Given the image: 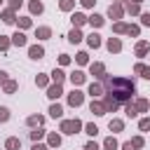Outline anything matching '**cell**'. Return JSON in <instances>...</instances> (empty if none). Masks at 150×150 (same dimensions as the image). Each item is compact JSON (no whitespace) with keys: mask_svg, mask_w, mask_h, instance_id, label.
Returning <instances> with one entry per match:
<instances>
[{"mask_svg":"<svg viewBox=\"0 0 150 150\" xmlns=\"http://www.w3.org/2000/svg\"><path fill=\"white\" fill-rule=\"evenodd\" d=\"M106 87L110 89V96L115 94V101H127L131 94H134V85L124 78H108Z\"/></svg>","mask_w":150,"mask_h":150,"instance_id":"obj_1","label":"cell"},{"mask_svg":"<svg viewBox=\"0 0 150 150\" xmlns=\"http://www.w3.org/2000/svg\"><path fill=\"white\" fill-rule=\"evenodd\" d=\"M80 129V122L78 120H70V122H63V131L66 134H75V131Z\"/></svg>","mask_w":150,"mask_h":150,"instance_id":"obj_2","label":"cell"},{"mask_svg":"<svg viewBox=\"0 0 150 150\" xmlns=\"http://www.w3.org/2000/svg\"><path fill=\"white\" fill-rule=\"evenodd\" d=\"M68 101H70V106H80V103H82V94H80V91H73Z\"/></svg>","mask_w":150,"mask_h":150,"instance_id":"obj_3","label":"cell"},{"mask_svg":"<svg viewBox=\"0 0 150 150\" xmlns=\"http://www.w3.org/2000/svg\"><path fill=\"white\" fill-rule=\"evenodd\" d=\"M45 52H42V47H31V59H40Z\"/></svg>","mask_w":150,"mask_h":150,"instance_id":"obj_4","label":"cell"},{"mask_svg":"<svg viewBox=\"0 0 150 150\" xmlns=\"http://www.w3.org/2000/svg\"><path fill=\"white\" fill-rule=\"evenodd\" d=\"M103 110H106V106H101V103H91V112H96V115H103Z\"/></svg>","mask_w":150,"mask_h":150,"instance_id":"obj_5","label":"cell"},{"mask_svg":"<svg viewBox=\"0 0 150 150\" xmlns=\"http://www.w3.org/2000/svg\"><path fill=\"white\" fill-rule=\"evenodd\" d=\"M80 40H82L80 31H73V33H70V42H80Z\"/></svg>","mask_w":150,"mask_h":150,"instance_id":"obj_6","label":"cell"},{"mask_svg":"<svg viewBox=\"0 0 150 150\" xmlns=\"http://www.w3.org/2000/svg\"><path fill=\"white\" fill-rule=\"evenodd\" d=\"M14 45H26V38H24L21 33H16V35H14Z\"/></svg>","mask_w":150,"mask_h":150,"instance_id":"obj_7","label":"cell"},{"mask_svg":"<svg viewBox=\"0 0 150 150\" xmlns=\"http://www.w3.org/2000/svg\"><path fill=\"white\" fill-rule=\"evenodd\" d=\"M89 94H91V96H99V94H101V87H99V85H91V87H89Z\"/></svg>","mask_w":150,"mask_h":150,"instance_id":"obj_8","label":"cell"},{"mask_svg":"<svg viewBox=\"0 0 150 150\" xmlns=\"http://www.w3.org/2000/svg\"><path fill=\"white\" fill-rule=\"evenodd\" d=\"M108 49H110V52H117V49H120V42H117V40H110V42H108Z\"/></svg>","mask_w":150,"mask_h":150,"instance_id":"obj_9","label":"cell"},{"mask_svg":"<svg viewBox=\"0 0 150 150\" xmlns=\"http://www.w3.org/2000/svg\"><path fill=\"white\" fill-rule=\"evenodd\" d=\"M136 73H143V78H150V70L145 66H136Z\"/></svg>","mask_w":150,"mask_h":150,"instance_id":"obj_10","label":"cell"},{"mask_svg":"<svg viewBox=\"0 0 150 150\" xmlns=\"http://www.w3.org/2000/svg\"><path fill=\"white\" fill-rule=\"evenodd\" d=\"M99 42H101L99 35H89V45H91V47H99Z\"/></svg>","mask_w":150,"mask_h":150,"instance_id":"obj_11","label":"cell"},{"mask_svg":"<svg viewBox=\"0 0 150 150\" xmlns=\"http://www.w3.org/2000/svg\"><path fill=\"white\" fill-rule=\"evenodd\" d=\"M59 94H61V89H59V85H56V87H52V89H49V96H52V99H56V96H59Z\"/></svg>","mask_w":150,"mask_h":150,"instance_id":"obj_12","label":"cell"},{"mask_svg":"<svg viewBox=\"0 0 150 150\" xmlns=\"http://www.w3.org/2000/svg\"><path fill=\"white\" fill-rule=\"evenodd\" d=\"M7 148H10V150H16V148H19V141H16V138H10V141H7Z\"/></svg>","mask_w":150,"mask_h":150,"instance_id":"obj_13","label":"cell"},{"mask_svg":"<svg viewBox=\"0 0 150 150\" xmlns=\"http://www.w3.org/2000/svg\"><path fill=\"white\" fill-rule=\"evenodd\" d=\"M106 148H108V150H115V148H117L115 138H108V141H106Z\"/></svg>","mask_w":150,"mask_h":150,"instance_id":"obj_14","label":"cell"},{"mask_svg":"<svg viewBox=\"0 0 150 150\" xmlns=\"http://www.w3.org/2000/svg\"><path fill=\"white\" fill-rule=\"evenodd\" d=\"M82 80H85V75H82V73H75V75H73V82H75V85H80Z\"/></svg>","mask_w":150,"mask_h":150,"instance_id":"obj_15","label":"cell"},{"mask_svg":"<svg viewBox=\"0 0 150 150\" xmlns=\"http://www.w3.org/2000/svg\"><path fill=\"white\" fill-rule=\"evenodd\" d=\"M10 117V112H7V108H0V122H5Z\"/></svg>","mask_w":150,"mask_h":150,"instance_id":"obj_16","label":"cell"},{"mask_svg":"<svg viewBox=\"0 0 150 150\" xmlns=\"http://www.w3.org/2000/svg\"><path fill=\"white\" fill-rule=\"evenodd\" d=\"M49 112H52V115H54V117H59V115H61V112H63V110H61L59 106H52V110H49Z\"/></svg>","mask_w":150,"mask_h":150,"instance_id":"obj_17","label":"cell"},{"mask_svg":"<svg viewBox=\"0 0 150 150\" xmlns=\"http://www.w3.org/2000/svg\"><path fill=\"white\" fill-rule=\"evenodd\" d=\"M91 24H94V26H101V24H103V19H101V16H96V14H94V16H91Z\"/></svg>","mask_w":150,"mask_h":150,"instance_id":"obj_18","label":"cell"},{"mask_svg":"<svg viewBox=\"0 0 150 150\" xmlns=\"http://www.w3.org/2000/svg\"><path fill=\"white\" fill-rule=\"evenodd\" d=\"M82 21H85V16H82V14H75V16H73V24H78V26H80Z\"/></svg>","mask_w":150,"mask_h":150,"instance_id":"obj_19","label":"cell"},{"mask_svg":"<svg viewBox=\"0 0 150 150\" xmlns=\"http://www.w3.org/2000/svg\"><path fill=\"white\" fill-rule=\"evenodd\" d=\"M110 129H117V131H120V129H122V122H120V120H115V122H110Z\"/></svg>","mask_w":150,"mask_h":150,"instance_id":"obj_20","label":"cell"},{"mask_svg":"<svg viewBox=\"0 0 150 150\" xmlns=\"http://www.w3.org/2000/svg\"><path fill=\"white\" fill-rule=\"evenodd\" d=\"M54 80L61 82V80H63V73H61V70H54Z\"/></svg>","mask_w":150,"mask_h":150,"instance_id":"obj_21","label":"cell"},{"mask_svg":"<svg viewBox=\"0 0 150 150\" xmlns=\"http://www.w3.org/2000/svg\"><path fill=\"white\" fill-rule=\"evenodd\" d=\"M31 10H33V12H42V5H40V3H33Z\"/></svg>","mask_w":150,"mask_h":150,"instance_id":"obj_22","label":"cell"},{"mask_svg":"<svg viewBox=\"0 0 150 150\" xmlns=\"http://www.w3.org/2000/svg\"><path fill=\"white\" fill-rule=\"evenodd\" d=\"M38 35H40V38H47V35H49V28H40V31H38Z\"/></svg>","mask_w":150,"mask_h":150,"instance_id":"obj_23","label":"cell"},{"mask_svg":"<svg viewBox=\"0 0 150 150\" xmlns=\"http://www.w3.org/2000/svg\"><path fill=\"white\" fill-rule=\"evenodd\" d=\"M141 129H143V131L150 129V120H141Z\"/></svg>","mask_w":150,"mask_h":150,"instance_id":"obj_24","label":"cell"},{"mask_svg":"<svg viewBox=\"0 0 150 150\" xmlns=\"http://www.w3.org/2000/svg\"><path fill=\"white\" fill-rule=\"evenodd\" d=\"M87 131H89V134L94 136V134H96V131H99V129H96V127H94V124H87Z\"/></svg>","mask_w":150,"mask_h":150,"instance_id":"obj_25","label":"cell"},{"mask_svg":"<svg viewBox=\"0 0 150 150\" xmlns=\"http://www.w3.org/2000/svg\"><path fill=\"white\" fill-rule=\"evenodd\" d=\"M91 73H103V66H101V63H96V66L91 68Z\"/></svg>","mask_w":150,"mask_h":150,"instance_id":"obj_26","label":"cell"},{"mask_svg":"<svg viewBox=\"0 0 150 150\" xmlns=\"http://www.w3.org/2000/svg\"><path fill=\"white\" fill-rule=\"evenodd\" d=\"M145 49H148V45H145V42H141V45H138V54H143Z\"/></svg>","mask_w":150,"mask_h":150,"instance_id":"obj_27","label":"cell"},{"mask_svg":"<svg viewBox=\"0 0 150 150\" xmlns=\"http://www.w3.org/2000/svg\"><path fill=\"white\" fill-rule=\"evenodd\" d=\"M5 89H7V91H14V89H16V85H14V82H7V87H5Z\"/></svg>","mask_w":150,"mask_h":150,"instance_id":"obj_28","label":"cell"},{"mask_svg":"<svg viewBox=\"0 0 150 150\" xmlns=\"http://www.w3.org/2000/svg\"><path fill=\"white\" fill-rule=\"evenodd\" d=\"M143 24H145V26H150V14H143Z\"/></svg>","mask_w":150,"mask_h":150,"instance_id":"obj_29","label":"cell"},{"mask_svg":"<svg viewBox=\"0 0 150 150\" xmlns=\"http://www.w3.org/2000/svg\"><path fill=\"white\" fill-rule=\"evenodd\" d=\"M61 7H63V10H68V7H70V0H63V3H61Z\"/></svg>","mask_w":150,"mask_h":150,"instance_id":"obj_30","label":"cell"},{"mask_svg":"<svg viewBox=\"0 0 150 150\" xmlns=\"http://www.w3.org/2000/svg\"><path fill=\"white\" fill-rule=\"evenodd\" d=\"M85 150H99V148H96V143H89V145H87Z\"/></svg>","mask_w":150,"mask_h":150,"instance_id":"obj_31","label":"cell"},{"mask_svg":"<svg viewBox=\"0 0 150 150\" xmlns=\"http://www.w3.org/2000/svg\"><path fill=\"white\" fill-rule=\"evenodd\" d=\"M7 80V73H3V70H0V82H5Z\"/></svg>","mask_w":150,"mask_h":150,"instance_id":"obj_32","label":"cell"},{"mask_svg":"<svg viewBox=\"0 0 150 150\" xmlns=\"http://www.w3.org/2000/svg\"><path fill=\"white\" fill-rule=\"evenodd\" d=\"M21 5V0H12V7H19Z\"/></svg>","mask_w":150,"mask_h":150,"instance_id":"obj_33","label":"cell"},{"mask_svg":"<svg viewBox=\"0 0 150 150\" xmlns=\"http://www.w3.org/2000/svg\"><path fill=\"white\" fill-rule=\"evenodd\" d=\"M7 47V40H0V49H5Z\"/></svg>","mask_w":150,"mask_h":150,"instance_id":"obj_34","label":"cell"},{"mask_svg":"<svg viewBox=\"0 0 150 150\" xmlns=\"http://www.w3.org/2000/svg\"><path fill=\"white\" fill-rule=\"evenodd\" d=\"M124 150H134V145H131V143H124Z\"/></svg>","mask_w":150,"mask_h":150,"instance_id":"obj_35","label":"cell"},{"mask_svg":"<svg viewBox=\"0 0 150 150\" xmlns=\"http://www.w3.org/2000/svg\"><path fill=\"white\" fill-rule=\"evenodd\" d=\"M33 150H45V148H42V145H35V148H33Z\"/></svg>","mask_w":150,"mask_h":150,"instance_id":"obj_36","label":"cell"},{"mask_svg":"<svg viewBox=\"0 0 150 150\" xmlns=\"http://www.w3.org/2000/svg\"><path fill=\"white\" fill-rule=\"evenodd\" d=\"M0 3H3V0H0Z\"/></svg>","mask_w":150,"mask_h":150,"instance_id":"obj_37","label":"cell"}]
</instances>
